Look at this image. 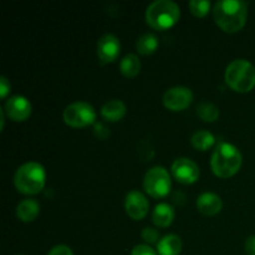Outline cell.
<instances>
[{
	"instance_id": "52a82bcc",
	"label": "cell",
	"mask_w": 255,
	"mask_h": 255,
	"mask_svg": "<svg viewBox=\"0 0 255 255\" xmlns=\"http://www.w3.org/2000/svg\"><path fill=\"white\" fill-rule=\"evenodd\" d=\"M96 117L94 106L85 101H76L67 105L62 114L65 124L74 128H84L94 125L96 122Z\"/></svg>"
},
{
	"instance_id": "277c9868",
	"label": "cell",
	"mask_w": 255,
	"mask_h": 255,
	"mask_svg": "<svg viewBox=\"0 0 255 255\" xmlns=\"http://www.w3.org/2000/svg\"><path fill=\"white\" fill-rule=\"evenodd\" d=\"M146 22L154 30H167L178 22L181 9L172 0H156L146 9Z\"/></svg>"
},
{
	"instance_id": "9a60e30c",
	"label": "cell",
	"mask_w": 255,
	"mask_h": 255,
	"mask_svg": "<svg viewBox=\"0 0 255 255\" xmlns=\"http://www.w3.org/2000/svg\"><path fill=\"white\" fill-rule=\"evenodd\" d=\"M16 217L19 221L24 223H30L34 222L40 214V204L36 199H22L16 206Z\"/></svg>"
},
{
	"instance_id": "d6986e66",
	"label": "cell",
	"mask_w": 255,
	"mask_h": 255,
	"mask_svg": "<svg viewBox=\"0 0 255 255\" xmlns=\"http://www.w3.org/2000/svg\"><path fill=\"white\" fill-rule=\"evenodd\" d=\"M120 71L125 77H136L141 71V61L134 54H127L120 62Z\"/></svg>"
},
{
	"instance_id": "ac0fdd59",
	"label": "cell",
	"mask_w": 255,
	"mask_h": 255,
	"mask_svg": "<svg viewBox=\"0 0 255 255\" xmlns=\"http://www.w3.org/2000/svg\"><path fill=\"white\" fill-rule=\"evenodd\" d=\"M214 143H216V137L207 129H199L191 137V144L197 151H208L214 146Z\"/></svg>"
},
{
	"instance_id": "f1b7e54d",
	"label": "cell",
	"mask_w": 255,
	"mask_h": 255,
	"mask_svg": "<svg viewBox=\"0 0 255 255\" xmlns=\"http://www.w3.org/2000/svg\"><path fill=\"white\" fill-rule=\"evenodd\" d=\"M19 255H22V254H19Z\"/></svg>"
},
{
	"instance_id": "e0dca14e",
	"label": "cell",
	"mask_w": 255,
	"mask_h": 255,
	"mask_svg": "<svg viewBox=\"0 0 255 255\" xmlns=\"http://www.w3.org/2000/svg\"><path fill=\"white\" fill-rule=\"evenodd\" d=\"M182 239L176 234H167L157 243L158 255H178L182 252Z\"/></svg>"
},
{
	"instance_id": "cb8c5ba5",
	"label": "cell",
	"mask_w": 255,
	"mask_h": 255,
	"mask_svg": "<svg viewBox=\"0 0 255 255\" xmlns=\"http://www.w3.org/2000/svg\"><path fill=\"white\" fill-rule=\"evenodd\" d=\"M131 255H158V253L147 244H138L132 249Z\"/></svg>"
},
{
	"instance_id": "484cf974",
	"label": "cell",
	"mask_w": 255,
	"mask_h": 255,
	"mask_svg": "<svg viewBox=\"0 0 255 255\" xmlns=\"http://www.w3.org/2000/svg\"><path fill=\"white\" fill-rule=\"evenodd\" d=\"M10 89H11V85H10L9 80L5 76L0 77V97L1 99H5L7 96V94L10 92Z\"/></svg>"
},
{
	"instance_id": "30bf717a",
	"label": "cell",
	"mask_w": 255,
	"mask_h": 255,
	"mask_svg": "<svg viewBox=\"0 0 255 255\" xmlns=\"http://www.w3.org/2000/svg\"><path fill=\"white\" fill-rule=\"evenodd\" d=\"M5 116L15 122H22L31 115L32 106L29 100L21 95H15L9 97L2 107Z\"/></svg>"
},
{
	"instance_id": "2e32d148",
	"label": "cell",
	"mask_w": 255,
	"mask_h": 255,
	"mask_svg": "<svg viewBox=\"0 0 255 255\" xmlns=\"http://www.w3.org/2000/svg\"><path fill=\"white\" fill-rule=\"evenodd\" d=\"M126 105L121 100H110L101 107V116L109 122H119L126 115Z\"/></svg>"
},
{
	"instance_id": "9c48e42d",
	"label": "cell",
	"mask_w": 255,
	"mask_h": 255,
	"mask_svg": "<svg viewBox=\"0 0 255 255\" xmlns=\"http://www.w3.org/2000/svg\"><path fill=\"white\" fill-rule=\"evenodd\" d=\"M172 176L177 182L182 184H193L198 181L201 176L199 167L196 162L187 157H179L172 163L171 167Z\"/></svg>"
},
{
	"instance_id": "ffe728a7",
	"label": "cell",
	"mask_w": 255,
	"mask_h": 255,
	"mask_svg": "<svg viewBox=\"0 0 255 255\" xmlns=\"http://www.w3.org/2000/svg\"><path fill=\"white\" fill-rule=\"evenodd\" d=\"M158 47V39L152 32H146L141 35L136 41V50L141 55H152Z\"/></svg>"
},
{
	"instance_id": "8fae6325",
	"label": "cell",
	"mask_w": 255,
	"mask_h": 255,
	"mask_svg": "<svg viewBox=\"0 0 255 255\" xmlns=\"http://www.w3.org/2000/svg\"><path fill=\"white\" fill-rule=\"evenodd\" d=\"M125 209L129 218L133 221H141L148 214V199L142 192L136 191V189L129 191L125 198Z\"/></svg>"
},
{
	"instance_id": "83f0119b",
	"label": "cell",
	"mask_w": 255,
	"mask_h": 255,
	"mask_svg": "<svg viewBox=\"0 0 255 255\" xmlns=\"http://www.w3.org/2000/svg\"><path fill=\"white\" fill-rule=\"evenodd\" d=\"M244 248L247 255H255V236H251L247 239Z\"/></svg>"
},
{
	"instance_id": "6da1fadb",
	"label": "cell",
	"mask_w": 255,
	"mask_h": 255,
	"mask_svg": "<svg viewBox=\"0 0 255 255\" xmlns=\"http://www.w3.org/2000/svg\"><path fill=\"white\" fill-rule=\"evenodd\" d=\"M213 17L223 31L234 34L246 26L248 5L242 0H219L213 6Z\"/></svg>"
},
{
	"instance_id": "4fadbf2b",
	"label": "cell",
	"mask_w": 255,
	"mask_h": 255,
	"mask_svg": "<svg viewBox=\"0 0 255 255\" xmlns=\"http://www.w3.org/2000/svg\"><path fill=\"white\" fill-rule=\"evenodd\" d=\"M196 206L201 214L207 217H213L222 211L223 201L218 194L213 193V192H204L201 196H198Z\"/></svg>"
},
{
	"instance_id": "4316f807",
	"label": "cell",
	"mask_w": 255,
	"mask_h": 255,
	"mask_svg": "<svg viewBox=\"0 0 255 255\" xmlns=\"http://www.w3.org/2000/svg\"><path fill=\"white\" fill-rule=\"evenodd\" d=\"M95 133H96L97 137H100L101 139H105L109 137L110 131L106 126H104L102 124H95Z\"/></svg>"
},
{
	"instance_id": "8992f818",
	"label": "cell",
	"mask_w": 255,
	"mask_h": 255,
	"mask_svg": "<svg viewBox=\"0 0 255 255\" xmlns=\"http://www.w3.org/2000/svg\"><path fill=\"white\" fill-rule=\"evenodd\" d=\"M143 188L152 198H164L172 188V179L169 172L162 166H154L147 171L143 178Z\"/></svg>"
},
{
	"instance_id": "7c38bea8",
	"label": "cell",
	"mask_w": 255,
	"mask_h": 255,
	"mask_svg": "<svg viewBox=\"0 0 255 255\" xmlns=\"http://www.w3.org/2000/svg\"><path fill=\"white\" fill-rule=\"evenodd\" d=\"M96 51L102 64H111L119 57L121 51V42L114 34H105L97 40Z\"/></svg>"
},
{
	"instance_id": "7a4b0ae2",
	"label": "cell",
	"mask_w": 255,
	"mask_h": 255,
	"mask_svg": "<svg viewBox=\"0 0 255 255\" xmlns=\"http://www.w3.org/2000/svg\"><path fill=\"white\" fill-rule=\"evenodd\" d=\"M243 163V156L238 147L229 142H221L211 157V168L219 178H231L237 174Z\"/></svg>"
},
{
	"instance_id": "ba28073f",
	"label": "cell",
	"mask_w": 255,
	"mask_h": 255,
	"mask_svg": "<svg viewBox=\"0 0 255 255\" xmlns=\"http://www.w3.org/2000/svg\"><path fill=\"white\" fill-rule=\"evenodd\" d=\"M193 92L184 86H174L167 90L163 95V105L169 111H183L193 102Z\"/></svg>"
},
{
	"instance_id": "603a6c76",
	"label": "cell",
	"mask_w": 255,
	"mask_h": 255,
	"mask_svg": "<svg viewBox=\"0 0 255 255\" xmlns=\"http://www.w3.org/2000/svg\"><path fill=\"white\" fill-rule=\"evenodd\" d=\"M141 237H142V239H143V241L148 244H154V243H158L159 242L158 231L154 228H149V227H147V228H144L143 231H142Z\"/></svg>"
},
{
	"instance_id": "d4e9b609",
	"label": "cell",
	"mask_w": 255,
	"mask_h": 255,
	"mask_svg": "<svg viewBox=\"0 0 255 255\" xmlns=\"http://www.w3.org/2000/svg\"><path fill=\"white\" fill-rule=\"evenodd\" d=\"M47 255H74V253L70 247L65 246V244H59V246H55Z\"/></svg>"
},
{
	"instance_id": "5b68a950",
	"label": "cell",
	"mask_w": 255,
	"mask_h": 255,
	"mask_svg": "<svg viewBox=\"0 0 255 255\" xmlns=\"http://www.w3.org/2000/svg\"><path fill=\"white\" fill-rule=\"evenodd\" d=\"M227 85L236 92L246 94L255 87V67L246 59H236L227 66L224 74Z\"/></svg>"
},
{
	"instance_id": "44dd1931",
	"label": "cell",
	"mask_w": 255,
	"mask_h": 255,
	"mask_svg": "<svg viewBox=\"0 0 255 255\" xmlns=\"http://www.w3.org/2000/svg\"><path fill=\"white\" fill-rule=\"evenodd\" d=\"M197 115L204 122H214L219 117V109L212 102H201L197 106Z\"/></svg>"
},
{
	"instance_id": "5bb4252c",
	"label": "cell",
	"mask_w": 255,
	"mask_h": 255,
	"mask_svg": "<svg viewBox=\"0 0 255 255\" xmlns=\"http://www.w3.org/2000/svg\"><path fill=\"white\" fill-rule=\"evenodd\" d=\"M176 212L169 203H159L152 212V222L158 228H168L174 221Z\"/></svg>"
},
{
	"instance_id": "3957f363",
	"label": "cell",
	"mask_w": 255,
	"mask_h": 255,
	"mask_svg": "<svg viewBox=\"0 0 255 255\" xmlns=\"http://www.w3.org/2000/svg\"><path fill=\"white\" fill-rule=\"evenodd\" d=\"M46 183V171L39 162L30 161L21 164L14 174V186L19 193L35 196L44 189Z\"/></svg>"
},
{
	"instance_id": "7402d4cb",
	"label": "cell",
	"mask_w": 255,
	"mask_h": 255,
	"mask_svg": "<svg viewBox=\"0 0 255 255\" xmlns=\"http://www.w3.org/2000/svg\"><path fill=\"white\" fill-rule=\"evenodd\" d=\"M211 1L208 0H191L188 2V7L192 14L196 17H204L211 10Z\"/></svg>"
}]
</instances>
